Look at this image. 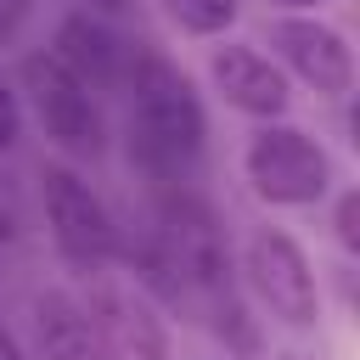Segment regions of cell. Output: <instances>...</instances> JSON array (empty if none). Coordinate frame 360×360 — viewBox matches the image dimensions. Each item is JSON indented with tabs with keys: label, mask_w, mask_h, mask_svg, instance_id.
<instances>
[{
	"label": "cell",
	"mask_w": 360,
	"mask_h": 360,
	"mask_svg": "<svg viewBox=\"0 0 360 360\" xmlns=\"http://www.w3.org/2000/svg\"><path fill=\"white\" fill-rule=\"evenodd\" d=\"M276 360H309V354H276Z\"/></svg>",
	"instance_id": "ffe728a7"
},
{
	"label": "cell",
	"mask_w": 360,
	"mask_h": 360,
	"mask_svg": "<svg viewBox=\"0 0 360 360\" xmlns=\"http://www.w3.org/2000/svg\"><path fill=\"white\" fill-rule=\"evenodd\" d=\"M270 6H281V17H315L326 0H270Z\"/></svg>",
	"instance_id": "ac0fdd59"
},
{
	"label": "cell",
	"mask_w": 360,
	"mask_h": 360,
	"mask_svg": "<svg viewBox=\"0 0 360 360\" xmlns=\"http://www.w3.org/2000/svg\"><path fill=\"white\" fill-rule=\"evenodd\" d=\"M22 90H28V107H34V118L56 152H68V158H101L107 152L101 96H90L51 51L22 56Z\"/></svg>",
	"instance_id": "5b68a950"
},
{
	"label": "cell",
	"mask_w": 360,
	"mask_h": 360,
	"mask_svg": "<svg viewBox=\"0 0 360 360\" xmlns=\"http://www.w3.org/2000/svg\"><path fill=\"white\" fill-rule=\"evenodd\" d=\"M242 281L248 292L281 321V326H315L321 321V281H315V264L309 253L276 231V225H259L242 248Z\"/></svg>",
	"instance_id": "8992f818"
},
{
	"label": "cell",
	"mask_w": 360,
	"mask_h": 360,
	"mask_svg": "<svg viewBox=\"0 0 360 360\" xmlns=\"http://www.w3.org/2000/svg\"><path fill=\"white\" fill-rule=\"evenodd\" d=\"M39 202H45V225H51V242L56 253L96 276L118 259V219L112 208L101 202V191L73 169V163H39Z\"/></svg>",
	"instance_id": "277c9868"
},
{
	"label": "cell",
	"mask_w": 360,
	"mask_h": 360,
	"mask_svg": "<svg viewBox=\"0 0 360 360\" xmlns=\"http://www.w3.org/2000/svg\"><path fill=\"white\" fill-rule=\"evenodd\" d=\"M11 39H17V6H11V0H0V51H6Z\"/></svg>",
	"instance_id": "e0dca14e"
},
{
	"label": "cell",
	"mask_w": 360,
	"mask_h": 360,
	"mask_svg": "<svg viewBox=\"0 0 360 360\" xmlns=\"http://www.w3.org/2000/svg\"><path fill=\"white\" fill-rule=\"evenodd\" d=\"M51 56L90 90V96H118L124 79H129V56H135V39L112 34V22L90 17V11H68L56 22V45Z\"/></svg>",
	"instance_id": "9c48e42d"
},
{
	"label": "cell",
	"mask_w": 360,
	"mask_h": 360,
	"mask_svg": "<svg viewBox=\"0 0 360 360\" xmlns=\"http://www.w3.org/2000/svg\"><path fill=\"white\" fill-rule=\"evenodd\" d=\"M270 45L315 96H349L354 90V51L332 22H321V17H276L270 22Z\"/></svg>",
	"instance_id": "ba28073f"
},
{
	"label": "cell",
	"mask_w": 360,
	"mask_h": 360,
	"mask_svg": "<svg viewBox=\"0 0 360 360\" xmlns=\"http://www.w3.org/2000/svg\"><path fill=\"white\" fill-rule=\"evenodd\" d=\"M22 141V107H17V90L0 79V152H11Z\"/></svg>",
	"instance_id": "5bb4252c"
},
{
	"label": "cell",
	"mask_w": 360,
	"mask_h": 360,
	"mask_svg": "<svg viewBox=\"0 0 360 360\" xmlns=\"http://www.w3.org/2000/svg\"><path fill=\"white\" fill-rule=\"evenodd\" d=\"M354 219H360V197L343 191V197H338V214H332V231H338V248H343V253H360V225H354Z\"/></svg>",
	"instance_id": "4fadbf2b"
},
{
	"label": "cell",
	"mask_w": 360,
	"mask_h": 360,
	"mask_svg": "<svg viewBox=\"0 0 360 360\" xmlns=\"http://www.w3.org/2000/svg\"><path fill=\"white\" fill-rule=\"evenodd\" d=\"M163 11L174 17V28H186L197 39H214V34H225L236 22L242 0H163Z\"/></svg>",
	"instance_id": "7c38bea8"
},
{
	"label": "cell",
	"mask_w": 360,
	"mask_h": 360,
	"mask_svg": "<svg viewBox=\"0 0 360 360\" xmlns=\"http://www.w3.org/2000/svg\"><path fill=\"white\" fill-rule=\"evenodd\" d=\"M79 304L90 309L107 360H174L169 326H163V315H158V304H152L146 292L118 287V281H107V276L96 270V276H90V292H84Z\"/></svg>",
	"instance_id": "52a82bcc"
},
{
	"label": "cell",
	"mask_w": 360,
	"mask_h": 360,
	"mask_svg": "<svg viewBox=\"0 0 360 360\" xmlns=\"http://www.w3.org/2000/svg\"><path fill=\"white\" fill-rule=\"evenodd\" d=\"M242 174L253 186V197H264L270 208H309L332 191V158L326 146L287 124V118H270L248 135L242 146Z\"/></svg>",
	"instance_id": "3957f363"
},
{
	"label": "cell",
	"mask_w": 360,
	"mask_h": 360,
	"mask_svg": "<svg viewBox=\"0 0 360 360\" xmlns=\"http://www.w3.org/2000/svg\"><path fill=\"white\" fill-rule=\"evenodd\" d=\"M17 236H22V202H17L11 180L0 174V248H11Z\"/></svg>",
	"instance_id": "9a60e30c"
},
{
	"label": "cell",
	"mask_w": 360,
	"mask_h": 360,
	"mask_svg": "<svg viewBox=\"0 0 360 360\" xmlns=\"http://www.w3.org/2000/svg\"><path fill=\"white\" fill-rule=\"evenodd\" d=\"M28 338H34V354H28V360H107L90 309H84L73 292H56V287L34 298V309H28Z\"/></svg>",
	"instance_id": "8fae6325"
},
{
	"label": "cell",
	"mask_w": 360,
	"mask_h": 360,
	"mask_svg": "<svg viewBox=\"0 0 360 360\" xmlns=\"http://www.w3.org/2000/svg\"><path fill=\"white\" fill-rule=\"evenodd\" d=\"M0 360H28V349H22V343H17L6 326H0Z\"/></svg>",
	"instance_id": "d6986e66"
},
{
	"label": "cell",
	"mask_w": 360,
	"mask_h": 360,
	"mask_svg": "<svg viewBox=\"0 0 360 360\" xmlns=\"http://www.w3.org/2000/svg\"><path fill=\"white\" fill-rule=\"evenodd\" d=\"M186 292V315H202L208 304L236 292V259H231V236L214 214V202L180 180V186H152V225H146Z\"/></svg>",
	"instance_id": "7a4b0ae2"
},
{
	"label": "cell",
	"mask_w": 360,
	"mask_h": 360,
	"mask_svg": "<svg viewBox=\"0 0 360 360\" xmlns=\"http://www.w3.org/2000/svg\"><path fill=\"white\" fill-rule=\"evenodd\" d=\"M208 79H214V90L225 96V107H236V112H248V118H259V124L281 118L287 101H292L287 73H281L264 51L236 45V39H225V45L208 51Z\"/></svg>",
	"instance_id": "30bf717a"
},
{
	"label": "cell",
	"mask_w": 360,
	"mask_h": 360,
	"mask_svg": "<svg viewBox=\"0 0 360 360\" xmlns=\"http://www.w3.org/2000/svg\"><path fill=\"white\" fill-rule=\"evenodd\" d=\"M124 96H129V118H124L129 163L152 186L191 180V169L202 163V146H208V112H202L197 84L163 51H152V45L135 39Z\"/></svg>",
	"instance_id": "6da1fadb"
},
{
	"label": "cell",
	"mask_w": 360,
	"mask_h": 360,
	"mask_svg": "<svg viewBox=\"0 0 360 360\" xmlns=\"http://www.w3.org/2000/svg\"><path fill=\"white\" fill-rule=\"evenodd\" d=\"M79 11H90V17L112 22V17H129V0H79Z\"/></svg>",
	"instance_id": "2e32d148"
}]
</instances>
